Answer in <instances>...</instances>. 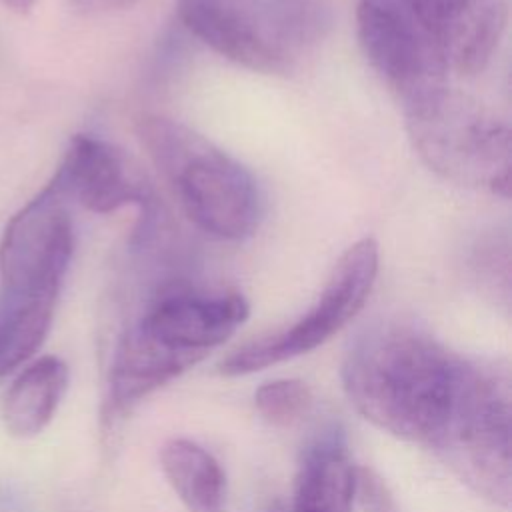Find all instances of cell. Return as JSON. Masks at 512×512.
<instances>
[{
	"label": "cell",
	"instance_id": "4",
	"mask_svg": "<svg viewBox=\"0 0 512 512\" xmlns=\"http://www.w3.org/2000/svg\"><path fill=\"white\" fill-rule=\"evenodd\" d=\"M408 138L446 180L510 196L512 136L490 108L448 84L404 102Z\"/></svg>",
	"mask_w": 512,
	"mask_h": 512
},
{
	"label": "cell",
	"instance_id": "8",
	"mask_svg": "<svg viewBox=\"0 0 512 512\" xmlns=\"http://www.w3.org/2000/svg\"><path fill=\"white\" fill-rule=\"evenodd\" d=\"M50 182L66 200H74L96 214L138 206L142 218L134 240L144 244L156 234L158 206L154 188L142 166L110 140L76 134Z\"/></svg>",
	"mask_w": 512,
	"mask_h": 512
},
{
	"label": "cell",
	"instance_id": "15",
	"mask_svg": "<svg viewBox=\"0 0 512 512\" xmlns=\"http://www.w3.org/2000/svg\"><path fill=\"white\" fill-rule=\"evenodd\" d=\"M162 472L188 512H222L226 474L220 462L188 438H170L160 448Z\"/></svg>",
	"mask_w": 512,
	"mask_h": 512
},
{
	"label": "cell",
	"instance_id": "1",
	"mask_svg": "<svg viewBox=\"0 0 512 512\" xmlns=\"http://www.w3.org/2000/svg\"><path fill=\"white\" fill-rule=\"evenodd\" d=\"M478 370L480 362L460 356L414 324L380 322L346 352L342 386L370 424L436 452Z\"/></svg>",
	"mask_w": 512,
	"mask_h": 512
},
{
	"label": "cell",
	"instance_id": "3",
	"mask_svg": "<svg viewBox=\"0 0 512 512\" xmlns=\"http://www.w3.org/2000/svg\"><path fill=\"white\" fill-rule=\"evenodd\" d=\"M182 24L222 58L286 74L330 26L326 0H178Z\"/></svg>",
	"mask_w": 512,
	"mask_h": 512
},
{
	"label": "cell",
	"instance_id": "5",
	"mask_svg": "<svg viewBox=\"0 0 512 512\" xmlns=\"http://www.w3.org/2000/svg\"><path fill=\"white\" fill-rule=\"evenodd\" d=\"M378 244L354 242L334 264L314 304L296 322L244 342L218 364L224 376H244L308 354L338 334L366 304L378 274Z\"/></svg>",
	"mask_w": 512,
	"mask_h": 512
},
{
	"label": "cell",
	"instance_id": "11",
	"mask_svg": "<svg viewBox=\"0 0 512 512\" xmlns=\"http://www.w3.org/2000/svg\"><path fill=\"white\" fill-rule=\"evenodd\" d=\"M438 40L450 70L480 72L506 28V0H408Z\"/></svg>",
	"mask_w": 512,
	"mask_h": 512
},
{
	"label": "cell",
	"instance_id": "13",
	"mask_svg": "<svg viewBox=\"0 0 512 512\" xmlns=\"http://www.w3.org/2000/svg\"><path fill=\"white\" fill-rule=\"evenodd\" d=\"M358 470L346 438L332 426L318 434L302 452L290 512H352Z\"/></svg>",
	"mask_w": 512,
	"mask_h": 512
},
{
	"label": "cell",
	"instance_id": "17",
	"mask_svg": "<svg viewBox=\"0 0 512 512\" xmlns=\"http://www.w3.org/2000/svg\"><path fill=\"white\" fill-rule=\"evenodd\" d=\"M310 386L298 378H278L264 382L254 392L258 414L272 426H292L312 408Z\"/></svg>",
	"mask_w": 512,
	"mask_h": 512
},
{
	"label": "cell",
	"instance_id": "19",
	"mask_svg": "<svg viewBox=\"0 0 512 512\" xmlns=\"http://www.w3.org/2000/svg\"><path fill=\"white\" fill-rule=\"evenodd\" d=\"M2 2H4L6 8H10V10L18 12V14H24V12H28L34 6L36 0H2Z\"/></svg>",
	"mask_w": 512,
	"mask_h": 512
},
{
	"label": "cell",
	"instance_id": "9",
	"mask_svg": "<svg viewBox=\"0 0 512 512\" xmlns=\"http://www.w3.org/2000/svg\"><path fill=\"white\" fill-rule=\"evenodd\" d=\"M74 250L66 198L48 182L6 224L0 240V288L58 296Z\"/></svg>",
	"mask_w": 512,
	"mask_h": 512
},
{
	"label": "cell",
	"instance_id": "10",
	"mask_svg": "<svg viewBox=\"0 0 512 512\" xmlns=\"http://www.w3.org/2000/svg\"><path fill=\"white\" fill-rule=\"evenodd\" d=\"M250 304L236 290L172 282L156 292L136 324L160 344L204 358L248 318Z\"/></svg>",
	"mask_w": 512,
	"mask_h": 512
},
{
	"label": "cell",
	"instance_id": "2",
	"mask_svg": "<svg viewBox=\"0 0 512 512\" xmlns=\"http://www.w3.org/2000/svg\"><path fill=\"white\" fill-rule=\"evenodd\" d=\"M136 134L184 214L202 232L218 240H244L256 232L262 196L236 158L190 126L158 114L142 116Z\"/></svg>",
	"mask_w": 512,
	"mask_h": 512
},
{
	"label": "cell",
	"instance_id": "14",
	"mask_svg": "<svg viewBox=\"0 0 512 512\" xmlns=\"http://www.w3.org/2000/svg\"><path fill=\"white\" fill-rule=\"evenodd\" d=\"M70 382L68 364L58 356H40L10 384L2 400V422L16 438L40 434L54 418Z\"/></svg>",
	"mask_w": 512,
	"mask_h": 512
},
{
	"label": "cell",
	"instance_id": "7",
	"mask_svg": "<svg viewBox=\"0 0 512 512\" xmlns=\"http://www.w3.org/2000/svg\"><path fill=\"white\" fill-rule=\"evenodd\" d=\"M356 30L374 72L402 102L448 84V60L408 0H358Z\"/></svg>",
	"mask_w": 512,
	"mask_h": 512
},
{
	"label": "cell",
	"instance_id": "12",
	"mask_svg": "<svg viewBox=\"0 0 512 512\" xmlns=\"http://www.w3.org/2000/svg\"><path fill=\"white\" fill-rule=\"evenodd\" d=\"M202 358L172 350L132 322L112 354L108 372L110 416L130 412L146 396L196 366Z\"/></svg>",
	"mask_w": 512,
	"mask_h": 512
},
{
	"label": "cell",
	"instance_id": "6",
	"mask_svg": "<svg viewBox=\"0 0 512 512\" xmlns=\"http://www.w3.org/2000/svg\"><path fill=\"white\" fill-rule=\"evenodd\" d=\"M510 382L486 366L456 424L436 450L444 464L476 494L508 506L512 498Z\"/></svg>",
	"mask_w": 512,
	"mask_h": 512
},
{
	"label": "cell",
	"instance_id": "20",
	"mask_svg": "<svg viewBox=\"0 0 512 512\" xmlns=\"http://www.w3.org/2000/svg\"><path fill=\"white\" fill-rule=\"evenodd\" d=\"M270 512H290V510L286 506H282V504H276V506H272Z\"/></svg>",
	"mask_w": 512,
	"mask_h": 512
},
{
	"label": "cell",
	"instance_id": "16",
	"mask_svg": "<svg viewBox=\"0 0 512 512\" xmlns=\"http://www.w3.org/2000/svg\"><path fill=\"white\" fill-rule=\"evenodd\" d=\"M58 296L0 288V378L28 362L44 344Z\"/></svg>",
	"mask_w": 512,
	"mask_h": 512
},
{
	"label": "cell",
	"instance_id": "18",
	"mask_svg": "<svg viewBox=\"0 0 512 512\" xmlns=\"http://www.w3.org/2000/svg\"><path fill=\"white\" fill-rule=\"evenodd\" d=\"M78 6L94 12H110V10H120L130 6L134 0H74Z\"/></svg>",
	"mask_w": 512,
	"mask_h": 512
}]
</instances>
